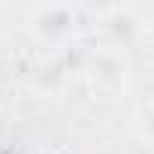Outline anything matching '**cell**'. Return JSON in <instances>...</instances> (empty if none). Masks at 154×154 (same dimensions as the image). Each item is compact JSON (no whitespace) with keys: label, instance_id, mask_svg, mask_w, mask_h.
<instances>
[{"label":"cell","instance_id":"1","mask_svg":"<svg viewBox=\"0 0 154 154\" xmlns=\"http://www.w3.org/2000/svg\"><path fill=\"white\" fill-rule=\"evenodd\" d=\"M85 79H88V88L94 94V100H103V103H115L127 94L130 88V63L127 57L118 51V48H97L91 57H88V66H85Z\"/></svg>","mask_w":154,"mask_h":154},{"label":"cell","instance_id":"2","mask_svg":"<svg viewBox=\"0 0 154 154\" xmlns=\"http://www.w3.org/2000/svg\"><path fill=\"white\" fill-rule=\"evenodd\" d=\"M27 30L45 45H60L75 33V9L69 3H39L27 9Z\"/></svg>","mask_w":154,"mask_h":154},{"label":"cell","instance_id":"3","mask_svg":"<svg viewBox=\"0 0 154 154\" xmlns=\"http://www.w3.org/2000/svg\"><path fill=\"white\" fill-rule=\"evenodd\" d=\"M106 30L112 33V48H118V51H121V48L130 42V36H127V33H133V36H136L139 21L133 18V12H130V9L115 6V9H109V12H106Z\"/></svg>","mask_w":154,"mask_h":154},{"label":"cell","instance_id":"4","mask_svg":"<svg viewBox=\"0 0 154 154\" xmlns=\"http://www.w3.org/2000/svg\"><path fill=\"white\" fill-rule=\"evenodd\" d=\"M133 124H136V133L142 142H148L154 148V97H148L145 103L136 106V115H133Z\"/></svg>","mask_w":154,"mask_h":154},{"label":"cell","instance_id":"5","mask_svg":"<svg viewBox=\"0 0 154 154\" xmlns=\"http://www.w3.org/2000/svg\"><path fill=\"white\" fill-rule=\"evenodd\" d=\"M27 154H60L57 148H51V145H36V148H30Z\"/></svg>","mask_w":154,"mask_h":154}]
</instances>
